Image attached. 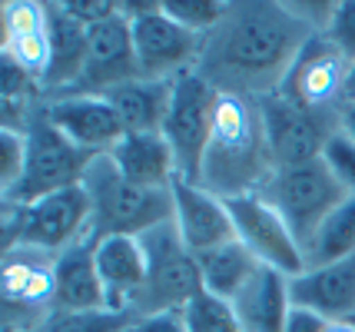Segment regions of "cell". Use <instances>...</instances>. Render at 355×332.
I'll return each mask as SVG.
<instances>
[{
  "mask_svg": "<svg viewBox=\"0 0 355 332\" xmlns=\"http://www.w3.org/2000/svg\"><path fill=\"white\" fill-rule=\"evenodd\" d=\"M295 3L226 0V14L202 40L200 73L216 94L266 100L282 90L302 47L315 37Z\"/></svg>",
  "mask_w": 355,
  "mask_h": 332,
  "instance_id": "1",
  "label": "cell"
},
{
  "mask_svg": "<svg viewBox=\"0 0 355 332\" xmlns=\"http://www.w3.org/2000/svg\"><path fill=\"white\" fill-rule=\"evenodd\" d=\"M272 173H276V159L269 150V133H266L259 100L219 94L213 137L206 146L196 186L230 203L239 196L263 193Z\"/></svg>",
  "mask_w": 355,
  "mask_h": 332,
  "instance_id": "2",
  "label": "cell"
},
{
  "mask_svg": "<svg viewBox=\"0 0 355 332\" xmlns=\"http://www.w3.org/2000/svg\"><path fill=\"white\" fill-rule=\"evenodd\" d=\"M93 236V206L90 193L80 186L50 193L31 206L3 203L0 213V243L3 253L10 250H37L60 256L73 243Z\"/></svg>",
  "mask_w": 355,
  "mask_h": 332,
  "instance_id": "3",
  "label": "cell"
},
{
  "mask_svg": "<svg viewBox=\"0 0 355 332\" xmlns=\"http://www.w3.org/2000/svg\"><path fill=\"white\" fill-rule=\"evenodd\" d=\"M83 190L93 206V236H143L159 222L173 220V190H150L130 183L110 153L90 163Z\"/></svg>",
  "mask_w": 355,
  "mask_h": 332,
  "instance_id": "4",
  "label": "cell"
},
{
  "mask_svg": "<svg viewBox=\"0 0 355 332\" xmlns=\"http://www.w3.org/2000/svg\"><path fill=\"white\" fill-rule=\"evenodd\" d=\"M139 243L146 250V283L130 309L133 319L153 313H183L200 292H206L200 259L186 250L173 220L146 229Z\"/></svg>",
  "mask_w": 355,
  "mask_h": 332,
  "instance_id": "5",
  "label": "cell"
},
{
  "mask_svg": "<svg viewBox=\"0 0 355 332\" xmlns=\"http://www.w3.org/2000/svg\"><path fill=\"white\" fill-rule=\"evenodd\" d=\"M259 196L286 220L293 236L299 239V246H306L315 236V229L349 200L345 186L336 180L325 159L276 170Z\"/></svg>",
  "mask_w": 355,
  "mask_h": 332,
  "instance_id": "6",
  "label": "cell"
},
{
  "mask_svg": "<svg viewBox=\"0 0 355 332\" xmlns=\"http://www.w3.org/2000/svg\"><path fill=\"white\" fill-rule=\"evenodd\" d=\"M93 153L80 150L77 143H70L60 130L50 123L46 107L37 113V120L27 130V166L24 176L10 193H3V203L10 206H31L44 200L50 193L80 186L83 176L90 170Z\"/></svg>",
  "mask_w": 355,
  "mask_h": 332,
  "instance_id": "7",
  "label": "cell"
},
{
  "mask_svg": "<svg viewBox=\"0 0 355 332\" xmlns=\"http://www.w3.org/2000/svg\"><path fill=\"white\" fill-rule=\"evenodd\" d=\"M133 24V50L143 80H180L193 73L200 64L202 40L200 33L176 24L159 3H120Z\"/></svg>",
  "mask_w": 355,
  "mask_h": 332,
  "instance_id": "8",
  "label": "cell"
},
{
  "mask_svg": "<svg viewBox=\"0 0 355 332\" xmlns=\"http://www.w3.org/2000/svg\"><path fill=\"white\" fill-rule=\"evenodd\" d=\"M259 107L266 116V133H269V150L276 159V170L322 159L325 146L342 133V110H309V107L289 100L286 94L266 96L259 100Z\"/></svg>",
  "mask_w": 355,
  "mask_h": 332,
  "instance_id": "9",
  "label": "cell"
},
{
  "mask_svg": "<svg viewBox=\"0 0 355 332\" xmlns=\"http://www.w3.org/2000/svg\"><path fill=\"white\" fill-rule=\"evenodd\" d=\"M219 94L200 77V73H183L173 83L170 113L163 123V137L173 146L176 170L183 183L200 180V166L206 157V146L213 137V116H216Z\"/></svg>",
  "mask_w": 355,
  "mask_h": 332,
  "instance_id": "10",
  "label": "cell"
},
{
  "mask_svg": "<svg viewBox=\"0 0 355 332\" xmlns=\"http://www.w3.org/2000/svg\"><path fill=\"white\" fill-rule=\"evenodd\" d=\"M57 256L37 250H10L0 263V296H3V329L27 332L40 316L53 309Z\"/></svg>",
  "mask_w": 355,
  "mask_h": 332,
  "instance_id": "11",
  "label": "cell"
},
{
  "mask_svg": "<svg viewBox=\"0 0 355 332\" xmlns=\"http://www.w3.org/2000/svg\"><path fill=\"white\" fill-rule=\"evenodd\" d=\"M230 216H232L236 239H239L263 266L279 269V272L289 276V279L299 276V272H306V256H302L299 239L293 236V229L286 226V220L266 203L259 193H256V196L230 200Z\"/></svg>",
  "mask_w": 355,
  "mask_h": 332,
  "instance_id": "12",
  "label": "cell"
},
{
  "mask_svg": "<svg viewBox=\"0 0 355 332\" xmlns=\"http://www.w3.org/2000/svg\"><path fill=\"white\" fill-rule=\"evenodd\" d=\"M130 80H139V64L137 50H133V24L120 7L103 24L90 27L87 67H83V77L70 94L110 96Z\"/></svg>",
  "mask_w": 355,
  "mask_h": 332,
  "instance_id": "13",
  "label": "cell"
},
{
  "mask_svg": "<svg viewBox=\"0 0 355 332\" xmlns=\"http://www.w3.org/2000/svg\"><path fill=\"white\" fill-rule=\"evenodd\" d=\"M345 87H349V64L322 33H315L302 47L279 94H286L309 110L336 113L345 107Z\"/></svg>",
  "mask_w": 355,
  "mask_h": 332,
  "instance_id": "14",
  "label": "cell"
},
{
  "mask_svg": "<svg viewBox=\"0 0 355 332\" xmlns=\"http://www.w3.org/2000/svg\"><path fill=\"white\" fill-rule=\"evenodd\" d=\"M46 116L67 140L77 143L80 150H87L93 157L110 153L126 137L123 123H120V116H116V110H113V103L107 96H90V94L50 96L46 100Z\"/></svg>",
  "mask_w": 355,
  "mask_h": 332,
  "instance_id": "15",
  "label": "cell"
},
{
  "mask_svg": "<svg viewBox=\"0 0 355 332\" xmlns=\"http://www.w3.org/2000/svg\"><path fill=\"white\" fill-rule=\"evenodd\" d=\"M173 222L193 256L219 250L236 239L230 203L206 193L196 183H183V180L173 183Z\"/></svg>",
  "mask_w": 355,
  "mask_h": 332,
  "instance_id": "16",
  "label": "cell"
},
{
  "mask_svg": "<svg viewBox=\"0 0 355 332\" xmlns=\"http://www.w3.org/2000/svg\"><path fill=\"white\" fill-rule=\"evenodd\" d=\"M46 40H50V70L44 77V94L63 96L70 94L83 77L87 47H90V27L67 14L60 0L46 3Z\"/></svg>",
  "mask_w": 355,
  "mask_h": 332,
  "instance_id": "17",
  "label": "cell"
},
{
  "mask_svg": "<svg viewBox=\"0 0 355 332\" xmlns=\"http://www.w3.org/2000/svg\"><path fill=\"white\" fill-rule=\"evenodd\" d=\"M289 299H293V306L312 309L329 322L355 319V256L293 276Z\"/></svg>",
  "mask_w": 355,
  "mask_h": 332,
  "instance_id": "18",
  "label": "cell"
},
{
  "mask_svg": "<svg viewBox=\"0 0 355 332\" xmlns=\"http://www.w3.org/2000/svg\"><path fill=\"white\" fill-rule=\"evenodd\" d=\"M57 276V292H53V309L67 313H103L110 309L107 289L96 269V236H87L63 250L53 263ZM113 313V309H110Z\"/></svg>",
  "mask_w": 355,
  "mask_h": 332,
  "instance_id": "19",
  "label": "cell"
},
{
  "mask_svg": "<svg viewBox=\"0 0 355 332\" xmlns=\"http://www.w3.org/2000/svg\"><path fill=\"white\" fill-rule=\"evenodd\" d=\"M96 269L107 289L110 309L130 316L146 283V250L139 236H96Z\"/></svg>",
  "mask_w": 355,
  "mask_h": 332,
  "instance_id": "20",
  "label": "cell"
},
{
  "mask_svg": "<svg viewBox=\"0 0 355 332\" xmlns=\"http://www.w3.org/2000/svg\"><path fill=\"white\" fill-rule=\"evenodd\" d=\"M110 159L137 186L173 190V183L180 180L173 146L166 143L163 133H126L123 140L110 150Z\"/></svg>",
  "mask_w": 355,
  "mask_h": 332,
  "instance_id": "21",
  "label": "cell"
},
{
  "mask_svg": "<svg viewBox=\"0 0 355 332\" xmlns=\"http://www.w3.org/2000/svg\"><path fill=\"white\" fill-rule=\"evenodd\" d=\"M232 309L246 332H282L286 316L293 309L289 276H282L279 269L259 266L256 276L243 286V292L232 299Z\"/></svg>",
  "mask_w": 355,
  "mask_h": 332,
  "instance_id": "22",
  "label": "cell"
},
{
  "mask_svg": "<svg viewBox=\"0 0 355 332\" xmlns=\"http://www.w3.org/2000/svg\"><path fill=\"white\" fill-rule=\"evenodd\" d=\"M176 83V80H173ZM170 80H130L107 96L126 133H163L173 100Z\"/></svg>",
  "mask_w": 355,
  "mask_h": 332,
  "instance_id": "23",
  "label": "cell"
},
{
  "mask_svg": "<svg viewBox=\"0 0 355 332\" xmlns=\"http://www.w3.org/2000/svg\"><path fill=\"white\" fill-rule=\"evenodd\" d=\"M196 259H200L206 292H213V296H219V299H226V302L236 299L243 292V286L256 276V269L263 266L239 239H232V243L219 246V250H209V253L196 256Z\"/></svg>",
  "mask_w": 355,
  "mask_h": 332,
  "instance_id": "24",
  "label": "cell"
},
{
  "mask_svg": "<svg viewBox=\"0 0 355 332\" xmlns=\"http://www.w3.org/2000/svg\"><path fill=\"white\" fill-rule=\"evenodd\" d=\"M302 256H306V269L342 263V259L355 256V196H349V200L315 229V236L302 246Z\"/></svg>",
  "mask_w": 355,
  "mask_h": 332,
  "instance_id": "25",
  "label": "cell"
},
{
  "mask_svg": "<svg viewBox=\"0 0 355 332\" xmlns=\"http://www.w3.org/2000/svg\"><path fill=\"white\" fill-rule=\"evenodd\" d=\"M126 313H67V309H50L46 316H40V322L27 332H123L130 326ZM14 332V329H3Z\"/></svg>",
  "mask_w": 355,
  "mask_h": 332,
  "instance_id": "26",
  "label": "cell"
},
{
  "mask_svg": "<svg viewBox=\"0 0 355 332\" xmlns=\"http://www.w3.org/2000/svg\"><path fill=\"white\" fill-rule=\"evenodd\" d=\"M183 316L189 332H246L239 316H236V309H232V302L219 299L213 292H200L183 309Z\"/></svg>",
  "mask_w": 355,
  "mask_h": 332,
  "instance_id": "27",
  "label": "cell"
},
{
  "mask_svg": "<svg viewBox=\"0 0 355 332\" xmlns=\"http://www.w3.org/2000/svg\"><path fill=\"white\" fill-rule=\"evenodd\" d=\"M46 30V3L37 0H7L0 3V44Z\"/></svg>",
  "mask_w": 355,
  "mask_h": 332,
  "instance_id": "28",
  "label": "cell"
},
{
  "mask_svg": "<svg viewBox=\"0 0 355 332\" xmlns=\"http://www.w3.org/2000/svg\"><path fill=\"white\" fill-rule=\"evenodd\" d=\"M163 10L186 30L206 37L226 14V0H163Z\"/></svg>",
  "mask_w": 355,
  "mask_h": 332,
  "instance_id": "29",
  "label": "cell"
},
{
  "mask_svg": "<svg viewBox=\"0 0 355 332\" xmlns=\"http://www.w3.org/2000/svg\"><path fill=\"white\" fill-rule=\"evenodd\" d=\"M0 57H10L20 70H27L31 77H37L44 83L46 70H50V40H46V30L10 40V44H0Z\"/></svg>",
  "mask_w": 355,
  "mask_h": 332,
  "instance_id": "30",
  "label": "cell"
},
{
  "mask_svg": "<svg viewBox=\"0 0 355 332\" xmlns=\"http://www.w3.org/2000/svg\"><path fill=\"white\" fill-rule=\"evenodd\" d=\"M322 37L339 50L342 60L352 70L355 67V0H342V3L332 7V17H329V24H325Z\"/></svg>",
  "mask_w": 355,
  "mask_h": 332,
  "instance_id": "31",
  "label": "cell"
},
{
  "mask_svg": "<svg viewBox=\"0 0 355 332\" xmlns=\"http://www.w3.org/2000/svg\"><path fill=\"white\" fill-rule=\"evenodd\" d=\"M27 166V133L0 130V193H10Z\"/></svg>",
  "mask_w": 355,
  "mask_h": 332,
  "instance_id": "32",
  "label": "cell"
},
{
  "mask_svg": "<svg viewBox=\"0 0 355 332\" xmlns=\"http://www.w3.org/2000/svg\"><path fill=\"white\" fill-rule=\"evenodd\" d=\"M322 159L329 163V170L336 173V180L345 186V193H349V196H355V140H352V137L339 133L336 140L325 146Z\"/></svg>",
  "mask_w": 355,
  "mask_h": 332,
  "instance_id": "33",
  "label": "cell"
},
{
  "mask_svg": "<svg viewBox=\"0 0 355 332\" xmlns=\"http://www.w3.org/2000/svg\"><path fill=\"white\" fill-rule=\"evenodd\" d=\"M126 332H189L183 313H153V316L130 319Z\"/></svg>",
  "mask_w": 355,
  "mask_h": 332,
  "instance_id": "34",
  "label": "cell"
},
{
  "mask_svg": "<svg viewBox=\"0 0 355 332\" xmlns=\"http://www.w3.org/2000/svg\"><path fill=\"white\" fill-rule=\"evenodd\" d=\"M329 319H322L312 309H302V306H293L289 316H286V329L282 332H329Z\"/></svg>",
  "mask_w": 355,
  "mask_h": 332,
  "instance_id": "35",
  "label": "cell"
},
{
  "mask_svg": "<svg viewBox=\"0 0 355 332\" xmlns=\"http://www.w3.org/2000/svg\"><path fill=\"white\" fill-rule=\"evenodd\" d=\"M342 133H345V137H352V140H355V100H352V103H345V107H342Z\"/></svg>",
  "mask_w": 355,
  "mask_h": 332,
  "instance_id": "36",
  "label": "cell"
},
{
  "mask_svg": "<svg viewBox=\"0 0 355 332\" xmlns=\"http://www.w3.org/2000/svg\"><path fill=\"white\" fill-rule=\"evenodd\" d=\"M355 100V67L349 70V87H345V103H352Z\"/></svg>",
  "mask_w": 355,
  "mask_h": 332,
  "instance_id": "37",
  "label": "cell"
},
{
  "mask_svg": "<svg viewBox=\"0 0 355 332\" xmlns=\"http://www.w3.org/2000/svg\"><path fill=\"white\" fill-rule=\"evenodd\" d=\"M329 332H355V326H352V322H332V326H329Z\"/></svg>",
  "mask_w": 355,
  "mask_h": 332,
  "instance_id": "38",
  "label": "cell"
},
{
  "mask_svg": "<svg viewBox=\"0 0 355 332\" xmlns=\"http://www.w3.org/2000/svg\"><path fill=\"white\" fill-rule=\"evenodd\" d=\"M349 322H352V326H355V319H349Z\"/></svg>",
  "mask_w": 355,
  "mask_h": 332,
  "instance_id": "39",
  "label": "cell"
},
{
  "mask_svg": "<svg viewBox=\"0 0 355 332\" xmlns=\"http://www.w3.org/2000/svg\"><path fill=\"white\" fill-rule=\"evenodd\" d=\"M123 332H126V329H123Z\"/></svg>",
  "mask_w": 355,
  "mask_h": 332,
  "instance_id": "40",
  "label": "cell"
}]
</instances>
